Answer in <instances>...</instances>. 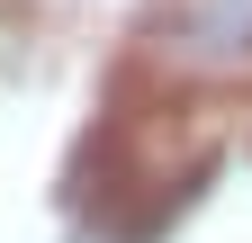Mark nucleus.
<instances>
[{"instance_id":"1","label":"nucleus","mask_w":252,"mask_h":243,"mask_svg":"<svg viewBox=\"0 0 252 243\" xmlns=\"http://www.w3.org/2000/svg\"><path fill=\"white\" fill-rule=\"evenodd\" d=\"M153 54L180 81H234L252 72V0H162Z\"/></svg>"}]
</instances>
